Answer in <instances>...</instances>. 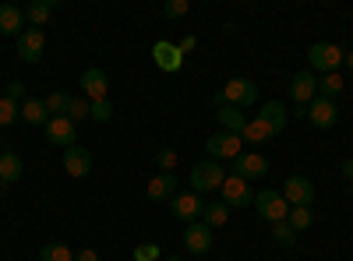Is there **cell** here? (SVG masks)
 I'll list each match as a JSON object with an SVG mask.
<instances>
[{"label":"cell","instance_id":"2","mask_svg":"<svg viewBox=\"0 0 353 261\" xmlns=\"http://www.w3.org/2000/svg\"><path fill=\"white\" fill-rule=\"evenodd\" d=\"M230 177V173L223 169V163H216V159H205V163H198L194 169H191V191L194 194H209V191H219L223 187V180Z\"/></svg>","mask_w":353,"mask_h":261},{"label":"cell","instance_id":"16","mask_svg":"<svg viewBox=\"0 0 353 261\" xmlns=\"http://www.w3.org/2000/svg\"><path fill=\"white\" fill-rule=\"evenodd\" d=\"M64 169H68V177H88V169H92V152L81 149V145L64 149Z\"/></svg>","mask_w":353,"mask_h":261},{"label":"cell","instance_id":"42","mask_svg":"<svg viewBox=\"0 0 353 261\" xmlns=\"http://www.w3.org/2000/svg\"><path fill=\"white\" fill-rule=\"evenodd\" d=\"M212 106H216V109H223V106H226V99H223V89L212 96Z\"/></svg>","mask_w":353,"mask_h":261},{"label":"cell","instance_id":"8","mask_svg":"<svg viewBox=\"0 0 353 261\" xmlns=\"http://www.w3.org/2000/svg\"><path fill=\"white\" fill-rule=\"evenodd\" d=\"M307 121H311V127H318V131H329V127L339 121V106H336V99L314 96V99L307 103Z\"/></svg>","mask_w":353,"mask_h":261},{"label":"cell","instance_id":"18","mask_svg":"<svg viewBox=\"0 0 353 261\" xmlns=\"http://www.w3.org/2000/svg\"><path fill=\"white\" fill-rule=\"evenodd\" d=\"M25 32V11L14 4H0V36H21Z\"/></svg>","mask_w":353,"mask_h":261},{"label":"cell","instance_id":"23","mask_svg":"<svg viewBox=\"0 0 353 261\" xmlns=\"http://www.w3.org/2000/svg\"><path fill=\"white\" fill-rule=\"evenodd\" d=\"M21 121H25V124H32V127H36V124L46 127V121H50L46 103H43V99H25V103H21Z\"/></svg>","mask_w":353,"mask_h":261},{"label":"cell","instance_id":"37","mask_svg":"<svg viewBox=\"0 0 353 261\" xmlns=\"http://www.w3.org/2000/svg\"><path fill=\"white\" fill-rule=\"evenodd\" d=\"M134 261H159V247L156 244H138L134 247Z\"/></svg>","mask_w":353,"mask_h":261},{"label":"cell","instance_id":"44","mask_svg":"<svg viewBox=\"0 0 353 261\" xmlns=\"http://www.w3.org/2000/svg\"><path fill=\"white\" fill-rule=\"evenodd\" d=\"M166 261H184V258H166Z\"/></svg>","mask_w":353,"mask_h":261},{"label":"cell","instance_id":"3","mask_svg":"<svg viewBox=\"0 0 353 261\" xmlns=\"http://www.w3.org/2000/svg\"><path fill=\"white\" fill-rule=\"evenodd\" d=\"M170 212H173V219H181V222H198L201 219V212H205V201H201V194H194V191H176L173 198H170Z\"/></svg>","mask_w":353,"mask_h":261},{"label":"cell","instance_id":"26","mask_svg":"<svg viewBox=\"0 0 353 261\" xmlns=\"http://www.w3.org/2000/svg\"><path fill=\"white\" fill-rule=\"evenodd\" d=\"M71 99H74V96H68V92H50L43 103H46V113H50V117H68Z\"/></svg>","mask_w":353,"mask_h":261},{"label":"cell","instance_id":"24","mask_svg":"<svg viewBox=\"0 0 353 261\" xmlns=\"http://www.w3.org/2000/svg\"><path fill=\"white\" fill-rule=\"evenodd\" d=\"M18 177H21L18 152H0V184H14Z\"/></svg>","mask_w":353,"mask_h":261},{"label":"cell","instance_id":"29","mask_svg":"<svg viewBox=\"0 0 353 261\" xmlns=\"http://www.w3.org/2000/svg\"><path fill=\"white\" fill-rule=\"evenodd\" d=\"M269 138H272V131L265 127L258 117H254V121H248V127L241 131V141H251V145H261V141H269Z\"/></svg>","mask_w":353,"mask_h":261},{"label":"cell","instance_id":"20","mask_svg":"<svg viewBox=\"0 0 353 261\" xmlns=\"http://www.w3.org/2000/svg\"><path fill=\"white\" fill-rule=\"evenodd\" d=\"M149 201H170L173 194H176V177L173 173H156V177L149 180Z\"/></svg>","mask_w":353,"mask_h":261},{"label":"cell","instance_id":"21","mask_svg":"<svg viewBox=\"0 0 353 261\" xmlns=\"http://www.w3.org/2000/svg\"><path fill=\"white\" fill-rule=\"evenodd\" d=\"M53 8H57V0H32V4L25 8V21H28V28H43V25L53 18Z\"/></svg>","mask_w":353,"mask_h":261},{"label":"cell","instance_id":"9","mask_svg":"<svg viewBox=\"0 0 353 261\" xmlns=\"http://www.w3.org/2000/svg\"><path fill=\"white\" fill-rule=\"evenodd\" d=\"M283 198H286L290 209H311V201H314V184H311L307 177H286Z\"/></svg>","mask_w":353,"mask_h":261},{"label":"cell","instance_id":"15","mask_svg":"<svg viewBox=\"0 0 353 261\" xmlns=\"http://www.w3.org/2000/svg\"><path fill=\"white\" fill-rule=\"evenodd\" d=\"M46 141L61 145V149H71V145L78 141V131H74V124L68 117H50L46 121Z\"/></svg>","mask_w":353,"mask_h":261},{"label":"cell","instance_id":"38","mask_svg":"<svg viewBox=\"0 0 353 261\" xmlns=\"http://www.w3.org/2000/svg\"><path fill=\"white\" fill-rule=\"evenodd\" d=\"M8 99H14V103L25 99V81H11V85H8Z\"/></svg>","mask_w":353,"mask_h":261},{"label":"cell","instance_id":"7","mask_svg":"<svg viewBox=\"0 0 353 261\" xmlns=\"http://www.w3.org/2000/svg\"><path fill=\"white\" fill-rule=\"evenodd\" d=\"M205 149H209V156L216 159V163H223V159H237L241 152H244V141H241V134H230V131H219V134H212L209 141H205Z\"/></svg>","mask_w":353,"mask_h":261},{"label":"cell","instance_id":"45","mask_svg":"<svg viewBox=\"0 0 353 261\" xmlns=\"http://www.w3.org/2000/svg\"><path fill=\"white\" fill-rule=\"evenodd\" d=\"M350 198H353V187H350Z\"/></svg>","mask_w":353,"mask_h":261},{"label":"cell","instance_id":"36","mask_svg":"<svg viewBox=\"0 0 353 261\" xmlns=\"http://www.w3.org/2000/svg\"><path fill=\"white\" fill-rule=\"evenodd\" d=\"M156 166H159L163 173H173V169H176V152H173V149H159V152H156Z\"/></svg>","mask_w":353,"mask_h":261},{"label":"cell","instance_id":"13","mask_svg":"<svg viewBox=\"0 0 353 261\" xmlns=\"http://www.w3.org/2000/svg\"><path fill=\"white\" fill-rule=\"evenodd\" d=\"M81 92H85L88 103L106 99V96H110V78H106V71H99V67L81 71Z\"/></svg>","mask_w":353,"mask_h":261},{"label":"cell","instance_id":"25","mask_svg":"<svg viewBox=\"0 0 353 261\" xmlns=\"http://www.w3.org/2000/svg\"><path fill=\"white\" fill-rule=\"evenodd\" d=\"M226 219H230V209L223 205V201H209V205H205V212H201V222L209 226V229L226 226Z\"/></svg>","mask_w":353,"mask_h":261},{"label":"cell","instance_id":"4","mask_svg":"<svg viewBox=\"0 0 353 261\" xmlns=\"http://www.w3.org/2000/svg\"><path fill=\"white\" fill-rule=\"evenodd\" d=\"M254 209H258V216L265 219V222H286V216H290V205H286V198H283V191H261V194H254Z\"/></svg>","mask_w":353,"mask_h":261},{"label":"cell","instance_id":"30","mask_svg":"<svg viewBox=\"0 0 353 261\" xmlns=\"http://www.w3.org/2000/svg\"><path fill=\"white\" fill-rule=\"evenodd\" d=\"M39 261H74V251L68 244H46L39 251Z\"/></svg>","mask_w":353,"mask_h":261},{"label":"cell","instance_id":"43","mask_svg":"<svg viewBox=\"0 0 353 261\" xmlns=\"http://www.w3.org/2000/svg\"><path fill=\"white\" fill-rule=\"evenodd\" d=\"M343 64H346V71H353V50L346 53V61H343Z\"/></svg>","mask_w":353,"mask_h":261},{"label":"cell","instance_id":"14","mask_svg":"<svg viewBox=\"0 0 353 261\" xmlns=\"http://www.w3.org/2000/svg\"><path fill=\"white\" fill-rule=\"evenodd\" d=\"M184 247H188L191 254H209V251H212V229L205 226L201 219L191 222V226L184 229Z\"/></svg>","mask_w":353,"mask_h":261},{"label":"cell","instance_id":"5","mask_svg":"<svg viewBox=\"0 0 353 261\" xmlns=\"http://www.w3.org/2000/svg\"><path fill=\"white\" fill-rule=\"evenodd\" d=\"M223 205L226 209H248V205H254V191H251V184L248 180H241V177H233V173H230V177L223 180Z\"/></svg>","mask_w":353,"mask_h":261},{"label":"cell","instance_id":"27","mask_svg":"<svg viewBox=\"0 0 353 261\" xmlns=\"http://www.w3.org/2000/svg\"><path fill=\"white\" fill-rule=\"evenodd\" d=\"M343 85H346V81H343V74H339V71H336V74H321V78H318V96L336 99V96L343 92Z\"/></svg>","mask_w":353,"mask_h":261},{"label":"cell","instance_id":"11","mask_svg":"<svg viewBox=\"0 0 353 261\" xmlns=\"http://www.w3.org/2000/svg\"><path fill=\"white\" fill-rule=\"evenodd\" d=\"M314 96H318V74L297 71L290 78V99H293V106H307Z\"/></svg>","mask_w":353,"mask_h":261},{"label":"cell","instance_id":"28","mask_svg":"<svg viewBox=\"0 0 353 261\" xmlns=\"http://www.w3.org/2000/svg\"><path fill=\"white\" fill-rule=\"evenodd\" d=\"M286 222H290L293 233H304V229H311V226H314V212H311V209H290Z\"/></svg>","mask_w":353,"mask_h":261},{"label":"cell","instance_id":"1","mask_svg":"<svg viewBox=\"0 0 353 261\" xmlns=\"http://www.w3.org/2000/svg\"><path fill=\"white\" fill-rule=\"evenodd\" d=\"M346 61V50H339L336 43H314L307 50V64H311V74H336Z\"/></svg>","mask_w":353,"mask_h":261},{"label":"cell","instance_id":"33","mask_svg":"<svg viewBox=\"0 0 353 261\" xmlns=\"http://www.w3.org/2000/svg\"><path fill=\"white\" fill-rule=\"evenodd\" d=\"M272 240H276L279 247H293V244H297V233L290 229V222H276V226H272Z\"/></svg>","mask_w":353,"mask_h":261},{"label":"cell","instance_id":"22","mask_svg":"<svg viewBox=\"0 0 353 261\" xmlns=\"http://www.w3.org/2000/svg\"><path fill=\"white\" fill-rule=\"evenodd\" d=\"M216 117H219L223 131H230V134H241V131L248 127V117H244V113H241L237 106H223V109L216 113Z\"/></svg>","mask_w":353,"mask_h":261},{"label":"cell","instance_id":"31","mask_svg":"<svg viewBox=\"0 0 353 261\" xmlns=\"http://www.w3.org/2000/svg\"><path fill=\"white\" fill-rule=\"evenodd\" d=\"M14 121H21V106L4 96V99H0V127H11Z\"/></svg>","mask_w":353,"mask_h":261},{"label":"cell","instance_id":"17","mask_svg":"<svg viewBox=\"0 0 353 261\" xmlns=\"http://www.w3.org/2000/svg\"><path fill=\"white\" fill-rule=\"evenodd\" d=\"M258 121L272 131V138L276 134H283V127H286V121H290V113H286V106L279 103V99H272V103H265L261 106V113H258Z\"/></svg>","mask_w":353,"mask_h":261},{"label":"cell","instance_id":"32","mask_svg":"<svg viewBox=\"0 0 353 261\" xmlns=\"http://www.w3.org/2000/svg\"><path fill=\"white\" fill-rule=\"evenodd\" d=\"M88 113H92V103H88L85 96L71 99V109H68V121H71V124H78V121H88Z\"/></svg>","mask_w":353,"mask_h":261},{"label":"cell","instance_id":"41","mask_svg":"<svg viewBox=\"0 0 353 261\" xmlns=\"http://www.w3.org/2000/svg\"><path fill=\"white\" fill-rule=\"evenodd\" d=\"M343 177H346V180H350V184H353V156H350V159H346V163H343Z\"/></svg>","mask_w":353,"mask_h":261},{"label":"cell","instance_id":"19","mask_svg":"<svg viewBox=\"0 0 353 261\" xmlns=\"http://www.w3.org/2000/svg\"><path fill=\"white\" fill-rule=\"evenodd\" d=\"M152 56H156V64H159L163 71H181V64H184L181 46H173V43H156V46H152Z\"/></svg>","mask_w":353,"mask_h":261},{"label":"cell","instance_id":"35","mask_svg":"<svg viewBox=\"0 0 353 261\" xmlns=\"http://www.w3.org/2000/svg\"><path fill=\"white\" fill-rule=\"evenodd\" d=\"M188 11H191L188 0H166V4H163V14H166V18H184Z\"/></svg>","mask_w":353,"mask_h":261},{"label":"cell","instance_id":"12","mask_svg":"<svg viewBox=\"0 0 353 261\" xmlns=\"http://www.w3.org/2000/svg\"><path fill=\"white\" fill-rule=\"evenodd\" d=\"M46 50V36H43V28H25V32L18 36V56L25 64H36L39 56Z\"/></svg>","mask_w":353,"mask_h":261},{"label":"cell","instance_id":"6","mask_svg":"<svg viewBox=\"0 0 353 261\" xmlns=\"http://www.w3.org/2000/svg\"><path fill=\"white\" fill-rule=\"evenodd\" d=\"M223 99H226V106L244 109V106H254L258 103V89H254L251 78H230L223 85Z\"/></svg>","mask_w":353,"mask_h":261},{"label":"cell","instance_id":"39","mask_svg":"<svg viewBox=\"0 0 353 261\" xmlns=\"http://www.w3.org/2000/svg\"><path fill=\"white\" fill-rule=\"evenodd\" d=\"M74 261H99V254H96L92 247H85V251H78V254H74Z\"/></svg>","mask_w":353,"mask_h":261},{"label":"cell","instance_id":"10","mask_svg":"<svg viewBox=\"0 0 353 261\" xmlns=\"http://www.w3.org/2000/svg\"><path fill=\"white\" fill-rule=\"evenodd\" d=\"M269 173V159H265L261 152H241L237 159H233V177H241V180H258Z\"/></svg>","mask_w":353,"mask_h":261},{"label":"cell","instance_id":"40","mask_svg":"<svg viewBox=\"0 0 353 261\" xmlns=\"http://www.w3.org/2000/svg\"><path fill=\"white\" fill-rule=\"evenodd\" d=\"M194 46H198V39H194V36H184V39H181V53H191Z\"/></svg>","mask_w":353,"mask_h":261},{"label":"cell","instance_id":"34","mask_svg":"<svg viewBox=\"0 0 353 261\" xmlns=\"http://www.w3.org/2000/svg\"><path fill=\"white\" fill-rule=\"evenodd\" d=\"M88 121H96V124H106V121H113V103H110V99H99V103H92V113H88Z\"/></svg>","mask_w":353,"mask_h":261}]
</instances>
